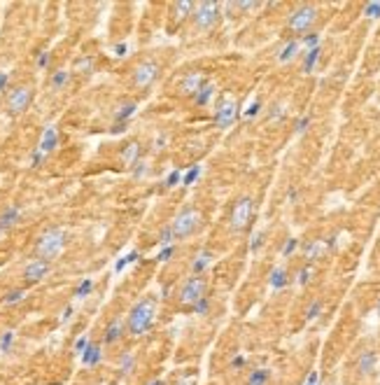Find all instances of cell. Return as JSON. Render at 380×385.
Wrapping results in <instances>:
<instances>
[{"label": "cell", "instance_id": "6da1fadb", "mask_svg": "<svg viewBox=\"0 0 380 385\" xmlns=\"http://www.w3.org/2000/svg\"><path fill=\"white\" fill-rule=\"evenodd\" d=\"M156 311H159V299L154 294L138 299L126 313V331L133 338L147 336L156 324Z\"/></svg>", "mask_w": 380, "mask_h": 385}, {"label": "cell", "instance_id": "7a4b0ae2", "mask_svg": "<svg viewBox=\"0 0 380 385\" xmlns=\"http://www.w3.org/2000/svg\"><path fill=\"white\" fill-rule=\"evenodd\" d=\"M203 224V215H201V210L196 206H191V203H184L180 213L173 217V222H170V229H173V236H175V243L180 241H187L191 238L194 234L198 231V227Z\"/></svg>", "mask_w": 380, "mask_h": 385}, {"label": "cell", "instance_id": "3957f363", "mask_svg": "<svg viewBox=\"0 0 380 385\" xmlns=\"http://www.w3.org/2000/svg\"><path fill=\"white\" fill-rule=\"evenodd\" d=\"M66 243H68V231L63 227H52L38 238L35 243V255L38 259H47V262H54L56 257L66 250Z\"/></svg>", "mask_w": 380, "mask_h": 385}, {"label": "cell", "instance_id": "277c9868", "mask_svg": "<svg viewBox=\"0 0 380 385\" xmlns=\"http://www.w3.org/2000/svg\"><path fill=\"white\" fill-rule=\"evenodd\" d=\"M222 3H212V0H205V3H196V10L191 14L194 19V31L196 33H210L212 28L219 26L222 21Z\"/></svg>", "mask_w": 380, "mask_h": 385}, {"label": "cell", "instance_id": "5b68a950", "mask_svg": "<svg viewBox=\"0 0 380 385\" xmlns=\"http://www.w3.org/2000/svg\"><path fill=\"white\" fill-rule=\"evenodd\" d=\"M238 117H240V105H238L236 98H231V96H219L217 105L212 110V124H215V128L229 131V128L238 122Z\"/></svg>", "mask_w": 380, "mask_h": 385}, {"label": "cell", "instance_id": "8992f818", "mask_svg": "<svg viewBox=\"0 0 380 385\" xmlns=\"http://www.w3.org/2000/svg\"><path fill=\"white\" fill-rule=\"evenodd\" d=\"M315 21H317V7L299 5V7H294L292 12H289V17H287V28L294 33V38H301V35L310 33Z\"/></svg>", "mask_w": 380, "mask_h": 385}, {"label": "cell", "instance_id": "52a82bcc", "mask_svg": "<svg viewBox=\"0 0 380 385\" xmlns=\"http://www.w3.org/2000/svg\"><path fill=\"white\" fill-rule=\"evenodd\" d=\"M208 294V280L203 276H189L184 278V283L177 287V301L189 311L198 299H203Z\"/></svg>", "mask_w": 380, "mask_h": 385}, {"label": "cell", "instance_id": "ba28073f", "mask_svg": "<svg viewBox=\"0 0 380 385\" xmlns=\"http://www.w3.org/2000/svg\"><path fill=\"white\" fill-rule=\"evenodd\" d=\"M252 217H254V199L252 196H240L233 208H231V215H229V224L233 231H245L250 227Z\"/></svg>", "mask_w": 380, "mask_h": 385}, {"label": "cell", "instance_id": "9c48e42d", "mask_svg": "<svg viewBox=\"0 0 380 385\" xmlns=\"http://www.w3.org/2000/svg\"><path fill=\"white\" fill-rule=\"evenodd\" d=\"M33 87H26V84H21V87H14L10 94H7V101H5V110L7 115L12 117H19L24 115L28 108H31V103H33Z\"/></svg>", "mask_w": 380, "mask_h": 385}, {"label": "cell", "instance_id": "30bf717a", "mask_svg": "<svg viewBox=\"0 0 380 385\" xmlns=\"http://www.w3.org/2000/svg\"><path fill=\"white\" fill-rule=\"evenodd\" d=\"M210 82V77L201 70H189V73H184L180 80H177V94L184 96V98H194V96L201 91Z\"/></svg>", "mask_w": 380, "mask_h": 385}, {"label": "cell", "instance_id": "8fae6325", "mask_svg": "<svg viewBox=\"0 0 380 385\" xmlns=\"http://www.w3.org/2000/svg\"><path fill=\"white\" fill-rule=\"evenodd\" d=\"M159 75H161V66L154 61V59H147V61L138 63L136 66V73H133V84L138 89H150L156 80H159Z\"/></svg>", "mask_w": 380, "mask_h": 385}, {"label": "cell", "instance_id": "7c38bea8", "mask_svg": "<svg viewBox=\"0 0 380 385\" xmlns=\"http://www.w3.org/2000/svg\"><path fill=\"white\" fill-rule=\"evenodd\" d=\"M49 273H52V262H47V259H31V262L24 266V280H26L28 285L42 283Z\"/></svg>", "mask_w": 380, "mask_h": 385}, {"label": "cell", "instance_id": "4fadbf2b", "mask_svg": "<svg viewBox=\"0 0 380 385\" xmlns=\"http://www.w3.org/2000/svg\"><path fill=\"white\" fill-rule=\"evenodd\" d=\"M61 145V133H59V126L54 124H47V126L42 128L40 133V140H38V149H40L42 154H54L56 149Z\"/></svg>", "mask_w": 380, "mask_h": 385}, {"label": "cell", "instance_id": "5bb4252c", "mask_svg": "<svg viewBox=\"0 0 380 385\" xmlns=\"http://www.w3.org/2000/svg\"><path fill=\"white\" fill-rule=\"evenodd\" d=\"M301 56V42H299V38H287L285 42H282V47L278 49V54H275V61L278 63H292V61H296Z\"/></svg>", "mask_w": 380, "mask_h": 385}, {"label": "cell", "instance_id": "9a60e30c", "mask_svg": "<svg viewBox=\"0 0 380 385\" xmlns=\"http://www.w3.org/2000/svg\"><path fill=\"white\" fill-rule=\"evenodd\" d=\"M124 331H126V320L124 318H112L103 331V343L105 345H115L124 338Z\"/></svg>", "mask_w": 380, "mask_h": 385}, {"label": "cell", "instance_id": "2e32d148", "mask_svg": "<svg viewBox=\"0 0 380 385\" xmlns=\"http://www.w3.org/2000/svg\"><path fill=\"white\" fill-rule=\"evenodd\" d=\"M21 217H24V208H21L19 203H10V206L0 213V231L5 234V231H10L12 227H17V224L21 222Z\"/></svg>", "mask_w": 380, "mask_h": 385}, {"label": "cell", "instance_id": "e0dca14e", "mask_svg": "<svg viewBox=\"0 0 380 385\" xmlns=\"http://www.w3.org/2000/svg\"><path fill=\"white\" fill-rule=\"evenodd\" d=\"M215 264V252L212 250H198L191 259V276H205V271Z\"/></svg>", "mask_w": 380, "mask_h": 385}, {"label": "cell", "instance_id": "ac0fdd59", "mask_svg": "<svg viewBox=\"0 0 380 385\" xmlns=\"http://www.w3.org/2000/svg\"><path fill=\"white\" fill-rule=\"evenodd\" d=\"M136 115H138V103L136 101H124V103H119L115 108V112H112V119H115L112 124H131V119Z\"/></svg>", "mask_w": 380, "mask_h": 385}, {"label": "cell", "instance_id": "d6986e66", "mask_svg": "<svg viewBox=\"0 0 380 385\" xmlns=\"http://www.w3.org/2000/svg\"><path fill=\"white\" fill-rule=\"evenodd\" d=\"M354 366H357L359 376H371V373L375 371V366H378V352H375V350L359 352V357H357Z\"/></svg>", "mask_w": 380, "mask_h": 385}, {"label": "cell", "instance_id": "ffe728a7", "mask_svg": "<svg viewBox=\"0 0 380 385\" xmlns=\"http://www.w3.org/2000/svg\"><path fill=\"white\" fill-rule=\"evenodd\" d=\"M289 283H292L289 271H287L285 266H273L271 273H268V285H271V290L273 292H280V290H285Z\"/></svg>", "mask_w": 380, "mask_h": 385}, {"label": "cell", "instance_id": "44dd1931", "mask_svg": "<svg viewBox=\"0 0 380 385\" xmlns=\"http://www.w3.org/2000/svg\"><path fill=\"white\" fill-rule=\"evenodd\" d=\"M80 359H82V364L89 366V369L98 366V364L103 362V345H101V343H94V341H91L87 350L80 355Z\"/></svg>", "mask_w": 380, "mask_h": 385}, {"label": "cell", "instance_id": "7402d4cb", "mask_svg": "<svg viewBox=\"0 0 380 385\" xmlns=\"http://www.w3.org/2000/svg\"><path fill=\"white\" fill-rule=\"evenodd\" d=\"M70 80H73V70H68V68H59V70H54L52 77H49V89H52L54 94H59V91H63V89L68 87Z\"/></svg>", "mask_w": 380, "mask_h": 385}, {"label": "cell", "instance_id": "603a6c76", "mask_svg": "<svg viewBox=\"0 0 380 385\" xmlns=\"http://www.w3.org/2000/svg\"><path fill=\"white\" fill-rule=\"evenodd\" d=\"M215 96H217V84L210 80L196 96H194V98H191V101H194V105H196V108H208V105H212Z\"/></svg>", "mask_w": 380, "mask_h": 385}, {"label": "cell", "instance_id": "cb8c5ba5", "mask_svg": "<svg viewBox=\"0 0 380 385\" xmlns=\"http://www.w3.org/2000/svg\"><path fill=\"white\" fill-rule=\"evenodd\" d=\"M122 163L124 166H126V168H131V166H133V163L136 161H140V159H143V147H140V142L138 140H131L129 145H126V147L122 149Z\"/></svg>", "mask_w": 380, "mask_h": 385}, {"label": "cell", "instance_id": "d4e9b609", "mask_svg": "<svg viewBox=\"0 0 380 385\" xmlns=\"http://www.w3.org/2000/svg\"><path fill=\"white\" fill-rule=\"evenodd\" d=\"M301 250H303V257L308 259V264H310L324 255V252L329 250V245H326V241H308L305 245H301Z\"/></svg>", "mask_w": 380, "mask_h": 385}, {"label": "cell", "instance_id": "484cf974", "mask_svg": "<svg viewBox=\"0 0 380 385\" xmlns=\"http://www.w3.org/2000/svg\"><path fill=\"white\" fill-rule=\"evenodd\" d=\"M319 56H322V47L308 49L305 54H301V73L303 75L315 73V68H317V63H319Z\"/></svg>", "mask_w": 380, "mask_h": 385}, {"label": "cell", "instance_id": "4316f807", "mask_svg": "<svg viewBox=\"0 0 380 385\" xmlns=\"http://www.w3.org/2000/svg\"><path fill=\"white\" fill-rule=\"evenodd\" d=\"M194 10H196V3H191V0H182V3H175V5H173V17H175L177 24H184V21L194 14Z\"/></svg>", "mask_w": 380, "mask_h": 385}, {"label": "cell", "instance_id": "83f0119b", "mask_svg": "<svg viewBox=\"0 0 380 385\" xmlns=\"http://www.w3.org/2000/svg\"><path fill=\"white\" fill-rule=\"evenodd\" d=\"M138 262H140V252H138V250H131V252H126L124 257H119V259H117V262H115V269H112V271H115V276H122V273L129 269V266H133V264H138Z\"/></svg>", "mask_w": 380, "mask_h": 385}, {"label": "cell", "instance_id": "f1b7e54d", "mask_svg": "<svg viewBox=\"0 0 380 385\" xmlns=\"http://www.w3.org/2000/svg\"><path fill=\"white\" fill-rule=\"evenodd\" d=\"M203 177V166L201 163H191L189 168H184L182 173V187H194Z\"/></svg>", "mask_w": 380, "mask_h": 385}, {"label": "cell", "instance_id": "f546056e", "mask_svg": "<svg viewBox=\"0 0 380 385\" xmlns=\"http://www.w3.org/2000/svg\"><path fill=\"white\" fill-rule=\"evenodd\" d=\"M96 68V61L94 56H80V59H75V63H73V73L77 75H91Z\"/></svg>", "mask_w": 380, "mask_h": 385}, {"label": "cell", "instance_id": "4dcf8cb0", "mask_svg": "<svg viewBox=\"0 0 380 385\" xmlns=\"http://www.w3.org/2000/svg\"><path fill=\"white\" fill-rule=\"evenodd\" d=\"M94 287H96V280L94 278H82L80 283H77V287H75V292H73V297L75 299H87V297H91V292H94Z\"/></svg>", "mask_w": 380, "mask_h": 385}, {"label": "cell", "instance_id": "1f68e13d", "mask_svg": "<svg viewBox=\"0 0 380 385\" xmlns=\"http://www.w3.org/2000/svg\"><path fill=\"white\" fill-rule=\"evenodd\" d=\"M119 371L122 373H131L133 369H136V364H138V357H136V352L133 350H126V352H122L119 355Z\"/></svg>", "mask_w": 380, "mask_h": 385}, {"label": "cell", "instance_id": "d6a6232c", "mask_svg": "<svg viewBox=\"0 0 380 385\" xmlns=\"http://www.w3.org/2000/svg\"><path fill=\"white\" fill-rule=\"evenodd\" d=\"M129 173H131L133 180H143V177H147L152 173V163L147 161V159H140V161H136L133 166H131Z\"/></svg>", "mask_w": 380, "mask_h": 385}, {"label": "cell", "instance_id": "836d02e7", "mask_svg": "<svg viewBox=\"0 0 380 385\" xmlns=\"http://www.w3.org/2000/svg\"><path fill=\"white\" fill-rule=\"evenodd\" d=\"M271 369H254L247 376V385H268L271 383Z\"/></svg>", "mask_w": 380, "mask_h": 385}, {"label": "cell", "instance_id": "e575fe53", "mask_svg": "<svg viewBox=\"0 0 380 385\" xmlns=\"http://www.w3.org/2000/svg\"><path fill=\"white\" fill-rule=\"evenodd\" d=\"M210 311H212V299L205 294L203 299H198L196 304L189 308V313H194V315H198V318H205V315H210Z\"/></svg>", "mask_w": 380, "mask_h": 385}, {"label": "cell", "instance_id": "d590c367", "mask_svg": "<svg viewBox=\"0 0 380 385\" xmlns=\"http://www.w3.org/2000/svg\"><path fill=\"white\" fill-rule=\"evenodd\" d=\"M168 145H170V133L168 131H156L154 138H152V142H150L152 152H163Z\"/></svg>", "mask_w": 380, "mask_h": 385}, {"label": "cell", "instance_id": "8d00e7d4", "mask_svg": "<svg viewBox=\"0 0 380 385\" xmlns=\"http://www.w3.org/2000/svg\"><path fill=\"white\" fill-rule=\"evenodd\" d=\"M266 238H268V234H266L264 229H259V231H254V234H252V236H250V245H247L252 255H259V252H261V248L266 245Z\"/></svg>", "mask_w": 380, "mask_h": 385}, {"label": "cell", "instance_id": "74e56055", "mask_svg": "<svg viewBox=\"0 0 380 385\" xmlns=\"http://www.w3.org/2000/svg\"><path fill=\"white\" fill-rule=\"evenodd\" d=\"M287 117V103H273L268 112H266V119L268 122H282Z\"/></svg>", "mask_w": 380, "mask_h": 385}, {"label": "cell", "instance_id": "f35d334b", "mask_svg": "<svg viewBox=\"0 0 380 385\" xmlns=\"http://www.w3.org/2000/svg\"><path fill=\"white\" fill-rule=\"evenodd\" d=\"M299 42H301V47H305V52H308V49L322 47V35H319V33H315V31H310V33L301 35V38H299Z\"/></svg>", "mask_w": 380, "mask_h": 385}, {"label": "cell", "instance_id": "ab89813d", "mask_svg": "<svg viewBox=\"0 0 380 385\" xmlns=\"http://www.w3.org/2000/svg\"><path fill=\"white\" fill-rule=\"evenodd\" d=\"M301 250V241L299 238H287L285 243H282V248H280V257H285V259H289L292 255H296V252Z\"/></svg>", "mask_w": 380, "mask_h": 385}, {"label": "cell", "instance_id": "60d3db41", "mask_svg": "<svg viewBox=\"0 0 380 385\" xmlns=\"http://www.w3.org/2000/svg\"><path fill=\"white\" fill-rule=\"evenodd\" d=\"M261 110H264V103H261V98H254V101H252L250 105L243 110V119H247V122L257 119V117L261 115Z\"/></svg>", "mask_w": 380, "mask_h": 385}, {"label": "cell", "instance_id": "b9f144b4", "mask_svg": "<svg viewBox=\"0 0 380 385\" xmlns=\"http://www.w3.org/2000/svg\"><path fill=\"white\" fill-rule=\"evenodd\" d=\"M182 173H184V168H173L168 175H166V180H163V187H166V189L180 187V184H182Z\"/></svg>", "mask_w": 380, "mask_h": 385}, {"label": "cell", "instance_id": "7bdbcfd3", "mask_svg": "<svg viewBox=\"0 0 380 385\" xmlns=\"http://www.w3.org/2000/svg\"><path fill=\"white\" fill-rule=\"evenodd\" d=\"M14 341H17V331L7 329L5 334H0V352H3V355H7V352H12Z\"/></svg>", "mask_w": 380, "mask_h": 385}, {"label": "cell", "instance_id": "ee69618b", "mask_svg": "<svg viewBox=\"0 0 380 385\" xmlns=\"http://www.w3.org/2000/svg\"><path fill=\"white\" fill-rule=\"evenodd\" d=\"M26 294H28V292L24 290V287H19V290H12V292H7L5 299H3V304H5V306H19L21 301L26 299Z\"/></svg>", "mask_w": 380, "mask_h": 385}, {"label": "cell", "instance_id": "f6af8a7d", "mask_svg": "<svg viewBox=\"0 0 380 385\" xmlns=\"http://www.w3.org/2000/svg\"><path fill=\"white\" fill-rule=\"evenodd\" d=\"M312 278H315V269H312L310 264H303L299 269V273H296V283H299L301 287H305V285H310Z\"/></svg>", "mask_w": 380, "mask_h": 385}, {"label": "cell", "instance_id": "bcb514c9", "mask_svg": "<svg viewBox=\"0 0 380 385\" xmlns=\"http://www.w3.org/2000/svg\"><path fill=\"white\" fill-rule=\"evenodd\" d=\"M156 241H159V248H163V245H175V236H173L170 222H168V224H163V227H161V231H159Z\"/></svg>", "mask_w": 380, "mask_h": 385}, {"label": "cell", "instance_id": "7dc6e473", "mask_svg": "<svg viewBox=\"0 0 380 385\" xmlns=\"http://www.w3.org/2000/svg\"><path fill=\"white\" fill-rule=\"evenodd\" d=\"M175 252H177V245H163V248H159V252H156V262L159 264H168L173 257H175Z\"/></svg>", "mask_w": 380, "mask_h": 385}, {"label": "cell", "instance_id": "c3c4849f", "mask_svg": "<svg viewBox=\"0 0 380 385\" xmlns=\"http://www.w3.org/2000/svg\"><path fill=\"white\" fill-rule=\"evenodd\" d=\"M322 311H324V301H322V299H312L310 304H308V308H305V318L315 320L322 315Z\"/></svg>", "mask_w": 380, "mask_h": 385}, {"label": "cell", "instance_id": "681fc988", "mask_svg": "<svg viewBox=\"0 0 380 385\" xmlns=\"http://www.w3.org/2000/svg\"><path fill=\"white\" fill-rule=\"evenodd\" d=\"M312 124V117L310 115H299L296 119H294V133L296 135H303L308 128H310Z\"/></svg>", "mask_w": 380, "mask_h": 385}, {"label": "cell", "instance_id": "f907efd6", "mask_svg": "<svg viewBox=\"0 0 380 385\" xmlns=\"http://www.w3.org/2000/svg\"><path fill=\"white\" fill-rule=\"evenodd\" d=\"M361 14L366 17V19H373V21H380V0H373V3H366Z\"/></svg>", "mask_w": 380, "mask_h": 385}, {"label": "cell", "instance_id": "816d5d0a", "mask_svg": "<svg viewBox=\"0 0 380 385\" xmlns=\"http://www.w3.org/2000/svg\"><path fill=\"white\" fill-rule=\"evenodd\" d=\"M49 63H52V54H49L47 49H40V52L35 54V68H38V70H47Z\"/></svg>", "mask_w": 380, "mask_h": 385}, {"label": "cell", "instance_id": "f5cc1de1", "mask_svg": "<svg viewBox=\"0 0 380 385\" xmlns=\"http://www.w3.org/2000/svg\"><path fill=\"white\" fill-rule=\"evenodd\" d=\"M45 161H47V154H42L38 147H35L33 152H31V156H28V163H31V168H40Z\"/></svg>", "mask_w": 380, "mask_h": 385}, {"label": "cell", "instance_id": "db71d44e", "mask_svg": "<svg viewBox=\"0 0 380 385\" xmlns=\"http://www.w3.org/2000/svg\"><path fill=\"white\" fill-rule=\"evenodd\" d=\"M89 343H91V338H89L87 334H82L80 338H75V343H73V352H75L77 357H80L82 352H84V350L89 348Z\"/></svg>", "mask_w": 380, "mask_h": 385}, {"label": "cell", "instance_id": "11a10c76", "mask_svg": "<svg viewBox=\"0 0 380 385\" xmlns=\"http://www.w3.org/2000/svg\"><path fill=\"white\" fill-rule=\"evenodd\" d=\"M73 313H75V306L68 304V306H66V308L61 311V318H59V320H61V324L70 322V320H73Z\"/></svg>", "mask_w": 380, "mask_h": 385}, {"label": "cell", "instance_id": "9f6ffc18", "mask_svg": "<svg viewBox=\"0 0 380 385\" xmlns=\"http://www.w3.org/2000/svg\"><path fill=\"white\" fill-rule=\"evenodd\" d=\"M112 54L119 56V59H122V56H126V54H129V45H126V42H117L115 47H112Z\"/></svg>", "mask_w": 380, "mask_h": 385}, {"label": "cell", "instance_id": "6f0895ef", "mask_svg": "<svg viewBox=\"0 0 380 385\" xmlns=\"http://www.w3.org/2000/svg\"><path fill=\"white\" fill-rule=\"evenodd\" d=\"M5 91H10V73L0 70V94H5Z\"/></svg>", "mask_w": 380, "mask_h": 385}, {"label": "cell", "instance_id": "680465c9", "mask_svg": "<svg viewBox=\"0 0 380 385\" xmlns=\"http://www.w3.org/2000/svg\"><path fill=\"white\" fill-rule=\"evenodd\" d=\"M245 364H247V357H245L243 352H238L236 357L231 359V366H233V369H243Z\"/></svg>", "mask_w": 380, "mask_h": 385}, {"label": "cell", "instance_id": "91938a15", "mask_svg": "<svg viewBox=\"0 0 380 385\" xmlns=\"http://www.w3.org/2000/svg\"><path fill=\"white\" fill-rule=\"evenodd\" d=\"M305 385H319V373L317 371H310V376H308Z\"/></svg>", "mask_w": 380, "mask_h": 385}, {"label": "cell", "instance_id": "94428289", "mask_svg": "<svg viewBox=\"0 0 380 385\" xmlns=\"http://www.w3.org/2000/svg\"><path fill=\"white\" fill-rule=\"evenodd\" d=\"M296 196H299V189H296V187H292V189L287 191V199H289V201H296Z\"/></svg>", "mask_w": 380, "mask_h": 385}, {"label": "cell", "instance_id": "6125c7cd", "mask_svg": "<svg viewBox=\"0 0 380 385\" xmlns=\"http://www.w3.org/2000/svg\"><path fill=\"white\" fill-rule=\"evenodd\" d=\"M147 385H166V383H163L161 378H154V380H150V383H147Z\"/></svg>", "mask_w": 380, "mask_h": 385}, {"label": "cell", "instance_id": "be15d7a7", "mask_svg": "<svg viewBox=\"0 0 380 385\" xmlns=\"http://www.w3.org/2000/svg\"><path fill=\"white\" fill-rule=\"evenodd\" d=\"M375 311H378V315H380V299H378V304H375Z\"/></svg>", "mask_w": 380, "mask_h": 385}, {"label": "cell", "instance_id": "e7e4bbea", "mask_svg": "<svg viewBox=\"0 0 380 385\" xmlns=\"http://www.w3.org/2000/svg\"><path fill=\"white\" fill-rule=\"evenodd\" d=\"M0 236H3V231H0Z\"/></svg>", "mask_w": 380, "mask_h": 385}]
</instances>
